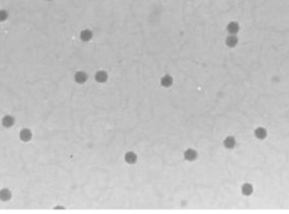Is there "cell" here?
Returning a JSON list of instances; mask_svg holds the SVG:
<instances>
[{
    "label": "cell",
    "mask_w": 289,
    "mask_h": 214,
    "mask_svg": "<svg viewBox=\"0 0 289 214\" xmlns=\"http://www.w3.org/2000/svg\"><path fill=\"white\" fill-rule=\"evenodd\" d=\"M235 139H234V137L232 136L227 137V138L225 139V140H224V146L228 149L233 148L234 146H235Z\"/></svg>",
    "instance_id": "9"
},
{
    "label": "cell",
    "mask_w": 289,
    "mask_h": 214,
    "mask_svg": "<svg viewBox=\"0 0 289 214\" xmlns=\"http://www.w3.org/2000/svg\"><path fill=\"white\" fill-rule=\"evenodd\" d=\"M3 125L5 126V127H11L14 123V119L11 116H9V115H7L5 117H3Z\"/></svg>",
    "instance_id": "12"
},
{
    "label": "cell",
    "mask_w": 289,
    "mask_h": 214,
    "mask_svg": "<svg viewBox=\"0 0 289 214\" xmlns=\"http://www.w3.org/2000/svg\"><path fill=\"white\" fill-rule=\"evenodd\" d=\"M91 37H92V32L90 30L86 29L80 32V39L84 42H88L89 40H91Z\"/></svg>",
    "instance_id": "8"
},
{
    "label": "cell",
    "mask_w": 289,
    "mask_h": 214,
    "mask_svg": "<svg viewBox=\"0 0 289 214\" xmlns=\"http://www.w3.org/2000/svg\"><path fill=\"white\" fill-rule=\"evenodd\" d=\"M95 78H96V80L97 82H105L106 80H108V74L103 70H100V71L96 72Z\"/></svg>",
    "instance_id": "4"
},
{
    "label": "cell",
    "mask_w": 289,
    "mask_h": 214,
    "mask_svg": "<svg viewBox=\"0 0 289 214\" xmlns=\"http://www.w3.org/2000/svg\"><path fill=\"white\" fill-rule=\"evenodd\" d=\"M31 135H32V134H31V130H28V129H24V130H22L20 131V139L22 140H24V141H28V140H31Z\"/></svg>",
    "instance_id": "3"
},
{
    "label": "cell",
    "mask_w": 289,
    "mask_h": 214,
    "mask_svg": "<svg viewBox=\"0 0 289 214\" xmlns=\"http://www.w3.org/2000/svg\"><path fill=\"white\" fill-rule=\"evenodd\" d=\"M253 186L250 184H244L242 187V192L245 196H250L253 193Z\"/></svg>",
    "instance_id": "14"
},
{
    "label": "cell",
    "mask_w": 289,
    "mask_h": 214,
    "mask_svg": "<svg viewBox=\"0 0 289 214\" xmlns=\"http://www.w3.org/2000/svg\"><path fill=\"white\" fill-rule=\"evenodd\" d=\"M136 159H137L136 155L134 152H132V151H129V152H127L125 154V161L128 163H134Z\"/></svg>",
    "instance_id": "11"
},
{
    "label": "cell",
    "mask_w": 289,
    "mask_h": 214,
    "mask_svg": "<svg viewBox=\"0 0 289 214\" xmlns=\"http://www.w3.org/2000/svg\"><path fill=\"white\" fill-rule=\"evenodd\" d=\"M227 32H229L230 34L234 35L238 32V30H239V26H238V24L237 22L232 21V22H230L229 24L227 25Z\"/></svg>",
    "instance_id": "2"
},
{
    "label": "cell",
    "mask_w": 289,
    "mask_h": 214,
    "mask_svg": "<svg viewBox=\"0 0 289 214\" xmlns=\"http://www.w3.org/2000/svg\"><path fill=\"white\" fill-rule=\"evenodd\" d=\"M11 197V193L8 189H3L0 191V199L3 201H9Z\"/></svg>",
    "instance_id": "10"
},
{
    "label": "cell",
    "mask_w": 289,
    "mask_h": 214,
    "mask_svg": "<svg viewBox=\"0 0 289 214\" xmlns=\"http://www.w3.org/2000/svg\"><path fill=\"white\" fill-rule=\"evenodd\" d=\"M238 43V38L236 37L235 35H230L227 37L226 39V44L230 48H233L235 47Z\"/></svg>",
    "instance_id": "5"
},
{
    "label": "cell",
    "mask_w": 289,
    "mask_h": 214,
    "mask_svg": "<svg viewBox=\"0 0 289 214\" xmlns=\"http://www.w3.org/2000/svg\"><path fill=\"white\" fill-rule=\"evenodd\" d=\"M8 12L4 9H0V22H3L8 18Z\"/></svg>",
    "instance_id": "15"
},
{
    "label": "cell",
    "mask_w": 289,
    "mask_h": 214,
    "mask_svg": "<svg viewBox=\"0 0 289 214\" xmlns=\"http://www.w3.org/2000/svg\"><path fill=\"white\" fill-rule=\"evenodd\" d=\"M74 80H75L77 83H79V84L85 83L86 80H87V74L83 71L77 72L75 75H74Z\"/></svg>",
    "instance_id": "1"
},
{
    "label": "cell",
    "mask_w": 289,
    "mask_h": 214,
    "mask_svg": "<svg viewBox=\"0 0 289 214\" xmlns=\"http://www.w3.org/2000/svg\"><path fill=\"white\" fill-rule=\"evenodd\" d=\"M48 1H51V0H48Z\"/></svg>",
    "instance_id": "16"
},
{
    "label": "cell",
    "mask_w": 289,
    "mask_h": 214,
    "mask_svg": "<svg viewBox=\"0 0 289 214\" xmlns=\"http://www.w3.org/2000/svg\"><path fill=\"white\" fill-rule=\"evenodd\" d=\"M255 136L257 137L258 139L262 140V139H265V138L266 137L267 131H266V130L265 128L259 127V128H257L256 130H255Z\"/></svg>",
    "instance_id": "6"
},
{
    "label": "cell",
    "mask_w": 289,
    "mask_h": 214,
    "mask_svg": "<svg viewBox=\"0 0 289 214\" xmlns=\"http://www.w3.org/2000/svg\"><path fill=\"white\" fill-rule=\"evenodd\" d=\"M161 83L165 87H168L173 84V78L171 77L170 75H164L161 80Z\"/></svg>",
    "instance_id": "13"
},
{
    "label": "cell",
    "mask_w": 289,
    "mask_h": 214,
    "mask_svg": "<svg viewBox=\"0 0 289 214\" xmlns=\"http://www.w3.org/2000/svg\"><path fill=\"white\" fill-rule=\"evenodd\" d=\"M197 157V153L195 150L193 149H188L187 151L184 152V157L189 161H193Z\"/></svg>",
    "instance_id": "7"
}]
</instances>
